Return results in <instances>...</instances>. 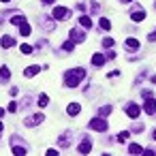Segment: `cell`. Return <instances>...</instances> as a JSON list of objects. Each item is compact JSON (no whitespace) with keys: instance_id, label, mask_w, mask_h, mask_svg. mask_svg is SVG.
I'll return each mask as SVG.
<instances>
[{"instance_id":"cell-1","label":"cell","mask_w":156,"mask_h":156,"mask_svg":"<svg viewBox=\"0 0 156 156\" xmlns=\"http://www.w3.org/2000/svg\"><path fill=\"white\" fill-rule=\"evenodd\" d=\"M83 77H86V69H81V66L71 69V71L64 73V86H69V88H77V86L83 81Z\"/></svg>"},{"instance_id":"cell-2","label":"cell","mask_w":156,"mask_h":156,"mask_svg":"<svg viewBox=\"0 0 156 156\" xmlns=\"http://www.w3.org/2000/svg\"><path fill=\"white\" fill-rule=\"evenodd\" d=\"M141 94H143V101H145L143 103V111L150 113V115H156V98L152 96V92L150 90H143Z\"/></svg>"},{"instance_id":"cell-3","label":"cell","mask_w":156,"mask_h":156,"mask_svg":"<svg viewBox=\"0 0 156 156\" xmlns=\"http://www.w3.org/2000/svg\"><path fill=\"white\" fill-rule=\"evenodd\" d=\"M88 128L98 130V133H107V128H109V126H107V120L98 115V118H92V120L88 122Z\"/></svg>"},{"instance_id":"cell-4","label":"cell","mask_w":156,"mask_h":156,"mask_svg":"<svg viewBox=\"0 0 156 156\" xmlns=\"http://www.w3.org/2000/svg\"><path fill=\"white\" fill-rule=\"evenodd\" d=\"M69 39L73 41V43H86V28H73L71 32H69Z\"/></svg>"},{"instance_id":"cell-5","label":"cell","mask_w":156,"mask_h":156,"mask_svg":"<svg viewBox=\"0 0 156 156\" xmlns=\"http://www.w3.org/2000/svg\"><path fill=\"white\" fill-rule=\"evenodd\" d=\"M51 15L56 17V20H71V9L69 7H56V9H51Z\"/></svg>"},{"instance_id":"cell-6","label":"cell","mask_w":156,"mask_h":156,"mask_svg":"<svg viewBox=\"0 0 156 156\" xmlns=\"http://www.w3.org/2000/svg\"><path fill=\"white\" fill-rule=\"evenodd\" d=\"M139 113H141V107H139L137 103H128V105H126V115H128L130 120H137Z\"/></svg>"},{"instance_id":"cell-7","label":"cell","mask_w":156,"mask_h":156,"mask_svg":"<svg viewBox=\"0 0 156 156\" xmlns=\"http://www.w3.org/2000/svg\"><path fill=\"white\" fill-rule=\"evenodd\" d=\"M43 120H45L43 113H32V115H28V118L24 120V124H26V126H37V124H41Z\"/></svg>"},{"instance_id":"cell-8","label":"cell","mask_w":156,"mask_h":156,"mask_svg":"<svg viewBox=\"0 0 156 156\" xmlns=\"http://www.w3.org/2000/svg\"><path fill=\"white\" fill-rule=\"evenodd\" d=\"M77 150H79V154H90V152H92V139H90V137H83Z\"/></svg>"},{"instance_id":"cell-9","label":"cell","mask_w":156,"mask_h":156,"mask_svg":"<svg viewBox=\"0 0 156 156\" xmlns=\"http://www.w3.org/2000/svg\"><path fill=\"white\" fill-rule=\"evenodd\" d=\"M9 79H11L9 66H0V83H9Z\"/></svg>"},{"instance_id":"cell-10","label":"cell","mask_w":156,"mask_h":156,"mask_svg":"<svg viewBox=\"0 0 156 156\" xmlns=\"http://www.w3.org/2000/svg\"><path fill=\"white\" fill-rule=\"evenodd\" d=\"M135 9H137V11L130 13V20H133V22H143V20H145V13L141 11V7H135Z\"/></svg>"},{"instance_id":"cell-11","label":"cell","mask_w":156,"mask_h":156,"mask_svg":"<svg viewBox=\"0 0 156 156\" xmlns=\"http://www.w3.org/2000/svg\"><path fill=\"white\" fill-rule=\"evenodd\" d=\"M105 62H107V56H105V54H94V56H92V64H94V66H103Z\"/></svg>"},{"instance_id":"cell-12","label":"cell","mask_w":156,"mask_h":156,"mask_svg":"<svg viewBox=\"0 0 156 156\" xmlns=\"http://www.w3.org/2000/svg\"><path fill=\"white\" fill-rule=\"evenodd\" d=\"M124 47H126L128 51H135V49H139V41L130 37V39H126V43H124Z\"/></svg>"},{"instance_id":"cell-13","label":"cell","mask_w":156,"mask_h":156,"mask_svg":"<svg viewBox=\"0 0 156 156\" xmlns=\"http://www.w3.org/2000/svg\"><path fill=\"white\" fill-rule=\"evenodd\" d=\"M66 111H69V115H73V118H75V115L81 111V105H79V103H71V105L66 107Z\"/></svg>"},{"instance_id":"cell-14","label":"cell","mask_w":156,"mask_h":156,"mask_svg":"<svg viewBox=\"0 0 156 156\" xmlns=\"http://www.w3.org/2000/svg\"><path fill=\"white\" fill-rule=\"evenodd\" d=\"M0 45H2L5 49H9V47H13V45H15V41H13V37H7V34H5L2 39H0Z\"/></svg>"},{"instance_id":"cell-15","label":"cell","mask_w":156,"mask_h":156,"mask_svg":"<svg viewBox=\"0 0 156 156\" xmlns=\"http://www.w3.org/2000/svg\"><path fill=\"white\" fill-rule=\"evenodd\" d=\"M79 26L88 30V28H92V20H90L88 15H81V17H79Z\"/></svg>"},{"instance_id":"cell-16","label":"cell","mask_w":156,"mask_h":156,"mask_svg":"<svg viewBox=\"0 0 156 156\" xmlns=\"http://www.w3.org/2000/svg\"><path fill=\"white\" fill-rule=\"evenodd\" d=\"M39 71H41V66H37V64H34V66H28V69L24 71V75H26V77L30 79V77H34V75H37Z\"/></svg>"},{"instance_id":"cell-17","label":"cell","mask_w":156,"mask_h":156,"mask_svg":"<svg viewBox=\"0 0 156 156\" xmlns=\"http://www.w3.org/2000/svg\"><path fill=\"white\" fill-rule=\"evenodd\" d=\"M66 143H71V133H64V135L58 139V145H60V147H69Z\"/></svg>"},{"instance_id":"cell-18","label":"cell","mask_w":156,"mask_h":156,"mask_svg":"<svg viewBox=\"0 0 156 156\" xmlns=\"http://www.w3.org/2000/svg\"><path fill=\"white\" fill-rule=\"evenodd\" d=\"M98 28H101V30H111V22H109L107 17H101V20H98Z\"/></svg>"},{"instance_id":"cell-19","label":"cell","mask_w":156,"mask_h":156,"mask_svg":"<svg viewBox=\"0 0 156 156\" xmlns=\"http://www.w3.org/2000/svg\"><path fill=\"white\" fill-rule=\"evenodd\" d=\"M30 32H32V28H30V24H28V22L20 26V34H22V37H30Z\"/></svg>"},{"instance_id":"cell-20","label":"cell","mask_w":156,"mask_h":156,"mask_svg":"<svg viewBox=\"0 0 156 156\" xmlns=\"http://www.w3.org/2000/svg\"><path fill=\"white\" fill-rule=\"evenodd\" d=\"M11 24L13 26H22V24H26V17L24 15H13L11 17Z\"/></svg>"},{"instance_id":"cell-21","label":"cell","mask_w":156,"mask_h":156,"mask_svg":"<svg viewBox=\"0 0 156 156\" xmlns=\"http://www.w3.org/2000/svg\"><path fill=\"white\" fill-rule=\"evenodd\" d=\"M128 152H130V154H143V147L137 145V143H130V145H128Z\"/></svg>"},{"instance_id":"cell-22","label":"cell","mask_w":156,"mask_h":156,"mask_svg":"<svg viewBox=\"0 0 156 156\" xmlns=\"http://www.w3.org/2000/svg\"><path fill=\"white\" fill-rule=\"evenodd\" d=\"M109 113H111V105H105V107L98 109V115H101V118H107Z\"/></svg>"},{"instance_id":"cell-23","label":"cell","mask_w":156,"mask_h":156,"mask_svg":"<svg viewBox=\"0 0 156 156\" xmlns=\"http://www.w3.org/2000/svg\"><path fill=\"white\" fill-rule=\"evenodd\" d=\"M47 103H49V96L47 94H41L39 96V107H47Z\"/></svg>"},{"instance_id":"cell-24","label":"cell","mask_w":156,"mask_h":156,"mask_svg":"<svg viewBox=\"0 0 156 156\" xmlns=\"http://www.w3.org/2000/svg\"><path fill=\"white\" fill-rule=\"evenodd\" d=\"M20 49H22V54H32V51H34V47H32V45H28V43H24Z\"/></svg>"},{"instance_id":"cell-25","label":"cell","mask_w":156,"mask_h":156,"mask_svg":"<svg viewBox=\"0 0 156 156\" xmlns=\"http://www.w3.org/2000/svg\"><path fill=\"white\" fill-rule=\"evenodd\" d=\"M103 47H105V49H111V47H113V39H105V41H103Z\"/></svg>"},{"instance_id":"cell-26","label":"cell","mask_w":156,"mask_h":156,"mask_svg":"<svg viewBox=\"0 0 156 156\" xmlns=\"http://www.w3.org/2000/svg\"><path fill=\"white\" fill-rule=\"evenodd\" d=\"M128 139V130H122V133H118V141H126Z\"/></svg>"},{"instance_id":"cell-27","label":"cell","mask_w":156,"mask_h":156,"mask_svg":"<svg viewBox=\"0 0 156 156\" xmlns=\"http://www.w3.org/2000/svg\"><path fill=\"white\" fill-rule=\"evenodd\" d=\"M62 49H64V51H73V41H66V43L62 45Z\"/></svg>"},{"instance_id":"cell-28","label":"cell","mask_w":156,"mask_h":156,"mask_svg":"<svg viewBox=\"0 0 156 156\" xmlns=\"http://www.w3.org/2000/svg\"><path fill=\"white\" fill-rule=\"evenodd\" d=\"M28 150L26 147H17V145H13V154H26Z\"/></svg>"},{"instance_id":"cell-29","label":"cell","mask_w":156,"mask_h":156,"mask_svg":"<svg viewBox=\"0 0 156 156\" xmlns=\"http://www.w3.org/2000/svg\"><path fill=\"white\" fill-rule=\"evenodd\" d=\"M107 77H109V79H115V77H120V71H111Z\"/></svg>"},{"instance_id":"cell-30","label":"cell","mask_w":156,"mask_h":156,"mask_svg":"<svg viewBox=\"0 0 156 156\" xmlns=\"http://www.w3.org/2000/svg\"><path fill=\"white\" fill-rule=\"evenodd\" d=\"M147 41H150V43H154V41H156V30H154V32H150V34H147Z\"/></svg>"},{"instance_id":"cell-31","label":"cell","mask_w":156,"mask_h":156,"mask_svg":"<svg viewBox=\"0 0 156 156\" xmlns=\"http://www.w3.org/2000/svg\"><path fill=\"white\" fill-rule=\"evenodd\" d=\"M9 94H11V96H17V94H20V90H17V88H15V86H13V88H11V90H9Z\"/></svg>"},{"instance_id":"cell-32","label":"cell","mask_w":156,"mask_h":156,"mask_svg":"<svg viewBox=\"0 0 156 156\" xmlns=\"http://www.w3.org/2000/svg\"><path fill=\"white\" fill-rule=\"evenodd\" d=\"M15 109H17V103L11 101V103H9V111H15Z\"/></svg>"},{"instance_id":"cell-33","label":"cell","mask_w":156,"mask_h":156,"mask_svg":"<svg viewBox=\"0 0 156 156\" xmlns=\"http://www.w3.org/2000/svg\"><path fill=\"white\" fill-rule=\"evenodd\" d=\"M56 0H43V5H54Z\"/></svg>"},{"instance_id":"cell-34","label":"cell","mask_w":156,"mask_h":156,"mask_svg":"<svg viewBox=\"0 0 156 156\" xmlns=\"http://www.w3.org/2000/svg\"><path fill=\"white\" fill-rule=\"evenodd\" d=\"M150 81H152V83L156 86V75H152V77H150Z\"/></svg>"},{"instance_id":"cell-35","label":"cell","mask_w":156,"mask_h":156,"mask_svg":"<svg viewBox=\"0 0 156 156\" xmlns=\"http://www.w3.org/2000/svg\"><path fill=\"white\" fill-rule=\"evenodd\" d=\"M5 113H7V111H5L2 107H0V120H2V115H5Z\"/></svg>"},{"instance_id":"cell-36","label":"cell","mask_w":156,"mask_h":156,"mask_svg":"<svg viewBox=\"0 0 156 156\" xmlns=\"http://www.w3.org/2000/svg\"><path fill=\"white\" fill-rule=\"evenodd\" d=\"M152 139H154V141H156V128H154V133H152Z\"/></svg>"},{"instance_id":"cell-37","label":"cell","mask_w":156,"mask_h":156,"mask_svg":"<svg viewBox=\"0 0 156 156\" xmlns=\"http://www.w3.org/2000/svg\"><path fill=\"white\" fill-rule=\"evenodd\" d=\"M2 128H5V126H2V120H0V135H2Z\"/></svg>"},{"instance_id":"cell-38","label":"cell","mask_w":156,"mask_h":156,"mask_svg":"<svg viewBox=\"0 0 156 156\" xmlns=\"http://www.w3.org/2000/svg\"><path fill=\"white\" fill-rule=\"evenodd\" d=\"M120 2H133V0H120Z\"/></svg>"},{"instance_id":"cell-39","label":"cell","mask_w":156,"mask_h":156,"mask_svg":"<svg viewBox=\"0 0 156 156\" xmlns=\"http://www.w3.org/2000/svg\"><path fill=\"white\" fill-rule=\"evenodd\" d=\"M0 2H9V0H0Z\"/></svg>"},{"instance_id":"cell-40","label":"cell","mask_w":156,"mask_h":156,"mask_svg":"<svg viewBox=\"0 0 156 156\" xmlns=\"http://www.w3.org/2000/svg\"><path fill=\"white\" fill-rule=\"evenodd\" d=\"M154 7H156V2H154Z\"/></svg>"}]
</instances>
